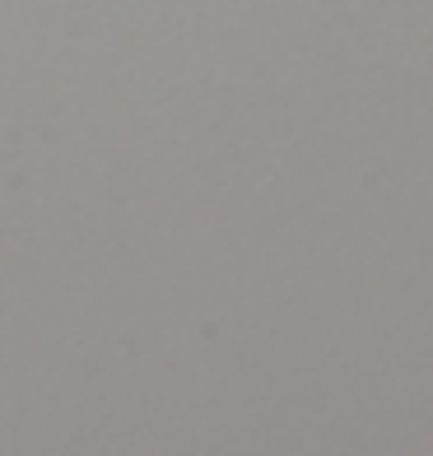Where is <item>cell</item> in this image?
<instances>
[]
</instances>
